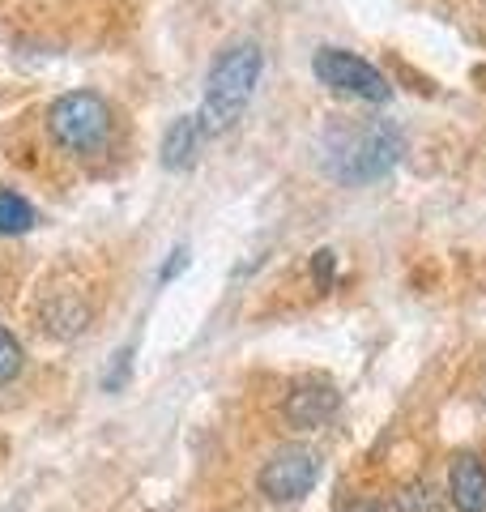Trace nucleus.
I'll return each mask as SVG.
<instances>
[{
  "label": "nucleus",
  "mask_w": 486,
  "mask_h": 512,
  "mask_svg": "<svg viewBox=\"0 0 486 512\" xmlns=\"http://www.w3.org/2000/svg\"><path fill=\"white\" fill-rule=\"evenodd\" d=\"M405 137L388 120H363L354 128H337L324 146V167L342 184H376L401 163Z\"/></svg>",
  "instance_id": "obj_2"
},
{
  "label": "nucleus",
  "mask_w": 486,
  "mask_h": 512,
  "mask_svg": "<svg viewBox=\"0 0 486 512\" xmlns=\"http://www.w3.org/2000/svg\"><path fill=\"white\" fill-rule=\"evenodd\" d=\"M261 69H265V52L252 39L231 43L218 52L205 82V103H201V124L209 137H218L243 120V111H248L256 94V82H261Z\"/></svg>",
  "instance_id": "obj_1"
},
{
  "label": "nucleus",
  "mask_w": 486,
  "mask_h": 512,
  "mask_svg": "<svg viewBox=\"0 0 486 512\" xmlns=\"http://www.w3.org/2000/svg\"><path fill=\"white\" fill-rule=\"evenodd\" d=\"M448 495L461 512H486V466L474 453H461L448 466Z\"/></svg>",
  "instance_id": "obj_8"
},
{
  "label": "nucleus",
  "mask_w": 486,
  "mask_h": 512,
  "mask_svg": "<svg viewBox=\"0 0 486 512\" xmlns=\"http://www.w3.org/2000/svg\"><path fill=\"white\" fill-rule=\"evenodd\" d=\"M397 508H401V512H444L440 495H435L427 483L405 487V491H401V500H397Z\"/></svg>",
  "instance_id": "obj_10"
},
{
  "label": "nucleus",
  "mask_w": 486,
  "mask_h": 512,
  "mask_svg": "<svg viewBox=\"0 0 486 512\" xmlns=\"http://www.w3.org/2000/svg\"><path fill=\"white\" fill-rule=\"evenodd\" d=\"M346 512H380V508H376V504H350Z\"/></svg>",
  "instance_id": "obj_14"
},
{
  "label": "nucleus",
  "mask_w": 486,
  "mask_h": 512,
  "mask_svg": "<svg viewBox=\"0 0 486 512\" xmlns=\"http://www.w3.org/2000/svg\"><path fill=\"white\" fill-rule=\"evenodd\" d=\"M333 274H337V256H333L329 248H320V252L312 256V278H316V286H329Z\"/></svg>",
  "instance_id": "obj_12"
},
{
  "label": "nucleus",
  "mask_w": 486,
  "mask_h": 512,
  "mask_svg": "<svg viewBox=\"0 0 486 512\" xmlns=\"http://www.w3.org/2000/svg\"><path fill=\"white\" fill-rule=\"evenodd\" d=\"M312 73L320 86H329L333 94H346V99H359V103H388L393 99V86L388 77L367 64L363 56L346 52V47H320L312 56Z\"/></svg>",
  "instance_id": "obj_4"
},
{
  "label": "nucleus",
  "mask_w": 486,
  "mask_h": 512,
  "mask_svg": "<svg viewBox=\"0 0 486 512\" xmlns=\"http://www.w3.org/2000/svg\"><path fill=\"white\" fill-rule=\"evenodd\" d=\"M337 402H342L337 384L312 376V380H299L295 389L286 393L282 414H286V423H290V427H299V431H316V427H324V423H329L333 414H337Z\"/></svg>",
  "instance_id": "obj_6"
},
{
  "label": "nucleus",
  "mask_w": 486,
  "mask_h": 512,
  "mask_svg": "<svg viewBox=\"0 0 486 512\" xmlns=\"http://www.w3.org/2000/svg\"><path fill=\"white\" fill-rule=\"evenodd\" d=\"M111 128H116V111L94 90H69L47 107V133L73 158L99 154L111 141Z\"/></svg>",
  "instance_id": "obj_3"
},
{
  "label": "nucleus",
  "mask_w": 486,
  "mask_h": 512,
  "mask_svg": "<svg viewBox=\"0 0 486 512\" xmlns=\"http://www.w3.org/2000/svg\"><path fill=\"white\" fill-rule=\"evenodd\" d=\"M35 222H39V214H35V205H30L22 192L0 188V235H26Z\"/></svg>",
  "instance_id": "obj_9"
},
{
  "label": "nucleus",
  "mask_w": 486,
  "mask_h": 512,
  "mask_svg": "<svg viewBox=\"0 0 486 512\" xmlns=\"http://www.w3.org/2000/svg\"><path fill=\"white\" fill-rule=\"evenodd\" d=\"M316 483H320V457L312 453V448H303V444L278 448V453L265 461V470H261V491L269 495L273 504H295Z\"/></svg>",
  "instance_id": "obj_5"
},
{
  "label": "nucleus",
  "mask_w": 486,
  "mask_h": 512,
  "mask_svg": "<svg viewBox=\"0 0 486 512\" xmlns=\"http://www.w3.org/2000/svg\"><path fill=\"white\" fill-rule=\"evenodd\" d=\"M184 265H188V252H184V248H175V252H171V261H167V265H162V274H158V282H175V278H180V274H184Z\"/></svg>",
  "instance_id": "obj_13"
},
{
  "label": "nucleus",
  "mask_w": 486,
  "mask_h": 512,
  "mask_svg": "<svg viewBox=\"0 0 486 512\" xmlns=\"http://www.w3.org/2000/svg\"><path fill=\"white\" fill-rule=\"evenodd\" d=\"M22 372V342L9 329H0V384H9Z\"/></svg>",
  "instance_id": "obj_11"
},
{
  "label": "nucleus",
  "mask_w": 486,
  "mask_h": 512,
  "mask_svg": "<svg viewBox=\"0 0 486 512\" xmlns=\"http://www.w3.org/2000/svg\"><path fill=\"white\" fill-rule=\"evenodd\" d=\"M205 137L209 133H205L201 116H180L167 128V137H162V167L167 171H188L201 158Z\"/></svg>",
  "instance_id": "obj_7"
}]
</instances>
